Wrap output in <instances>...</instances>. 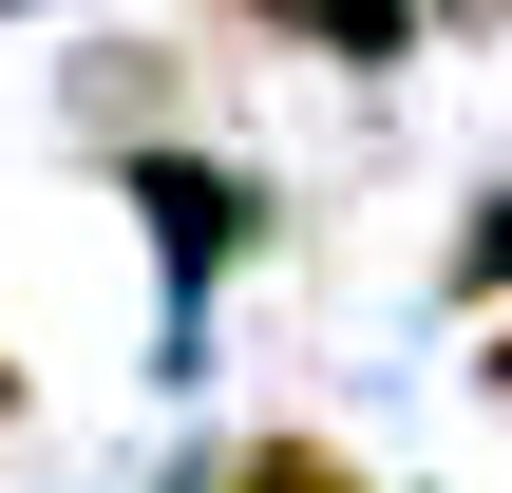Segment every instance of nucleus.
I'll list each match as a JSON object with an SVG mask.
<instances>
[{
    "mask_svg": "<svg viewBox=\"0 0 512 493\" xmlns=\"http://www.w3.org/2000/svg\"><path fill=\"white\" fill-rule=\"evenodd\" d=\"M494 285H512V171L475 190V228H456V304H494Z\"/></svg>",
    "mask_w": 512,
    "mask_h": 493,
    "instance_id": "obj_4",
    "label": "nucleus"
},
{
    "mask_svg": "<svg viewBox=\"0 0 512 493\" xmlns=\"http://www.w3.org/2000/svg\"><path fill=\"white\" fill-rule=\"evenodd\" d=\"M209 493H380V475H361L323 418H266V437H228V456H209Z\"/></svg>",
    "mask_w": 512,
    "mask_h": 493,
    "instance_id": "obj_2",
    "label": "nucleus"
},
{
    "mask_svg": "<svg viewBox=\"0 0 512 493\" xmlns=\"http://www.w3.org/2000/svg\"><path fill=\"white\" fill-rule=\"evenodd\" d=\"M323 57H418V0H304Z\"/></svg>",
    "mask_w": 512,
    "mask_h": 493,
    "instance_id": "obj_3",
    "label": "nucleus"
},
{
    "mask_svg": "<svg viewBox=\"0 0 512 493\" xmlns=\"http://www.w3.org/2000/svg\"><path fill=\"white\" fill-rule=\"evenodd\" d=\"M133 190H152V228H171L190 266H247V247H266V190H247V171H190V152H152Z\"/></svg>",
    "mask_w": 512,
    "mask_h": 493,
    "instance_id": "obj_1",
    "label": "nucleus"
},
{
    "mask_svg": "<svg viewBox=\"0 0 512 493\" xmlns=\"http://www.w3.org/2000/svg\"><path fill=\"white\" fill-rule=\"evenodd\" d=\"M0 418H19V361H0Z\"/></svg>",
    "mask_w": 512,
    "mask_h": 493,
    "instance_id": "obj_6",
    "label": "nucleus"
},
{
    "mask_svg": "<svg viewBox=\"0 0 512 493\" xmlns=\"http://www.w3.org/2000/svg\"><path fill=\"white\" fill-rule=\"evenodd\" d=\"M456 19H475V0H456Z\"/></svg>",
    "mask_w": 512,
    "mask_h": 493,
    "instance_id": "obj_7",
    "label": "nucleus"
},
{
    "mask_svg": "<svg viewBox=\"0 0 512 493\" xmlns=\"http://www.w3.org/2000/svg\"><path fill=\"white\" fill-rule=\"evenodd\" d=\"M475 380H494V399H512V323H494V361H475Z\"/></svg>",
    "mask_w": 512,
    "mask_h": 493,
    "instance_id": "obj_5",
    "label": "nucleus"
}]
</instances>
